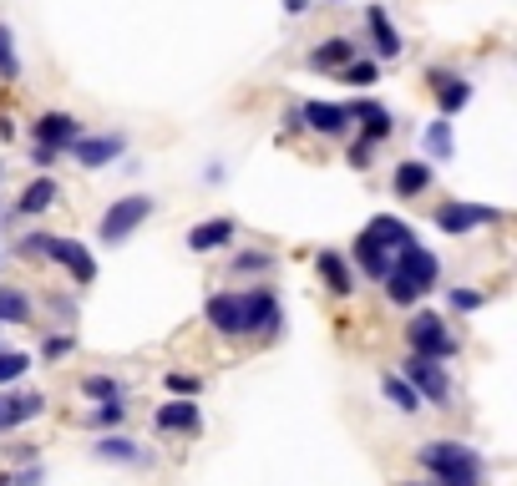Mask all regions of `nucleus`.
Masks as SVG:
<instances>
[{
	"label": "nucleus",
	"instance_id": "37",
	"mask_svg": "<svg viewBox=\"0 0 517 486\" xmlns=\"http://www.w3.org/2000/svg\"><path fill=\"white\" fill-rule=\"evenodd\" d=\"M122 416H127V405L112 400V405H102V411H97V426H122Z\"/></svg>",
	"mask_w": 517,
	"mask_h": 486
},
{
	"label": "nucleus",
	"instance_id": "39",
	"mask_svg": "<svg viewBox=\"0 0 517 486\" xmlns=\"http://www.w3.org/2000/svg\"><path fill=\"white\" fill-rule=\"evenodd\" d=\"M350 162H355V168H371V142H355V147H350Z\"/></svg>",
	"mask_w": 517,
	"mask_h": 486
},
{
	"label": "nucleus",
	"instance_id": "4",
	"mask_svg": "<svg viewBox=\"0 0 517 486\" xmlns=\"http://www.w3.org/2000/svg\"><path fill=\"white\" fill-rule=\"evenodd\" d=\"M406 345H411V355H421V360H447V355H457L452 330H447L436 314H416V319L406 324Z\"/></svg>",
	"mask_w": 517,
	"mask_h": 486
},
{
	"label": "nucleus",
	"instance_id": "14",
	"mask_svg": "<svg viewBox=\"0 0 517 486\" xmlns=\"http://www.w3.org/2000/svg\"><path fill=\"white\" fill-rule=\"evenodd\" d=\"M350 122L360 127L365 142H381V137H391V127H396V117H391L381 102H355V107H350Z\"/></svg>",
	"mask_w": 517,
	"mask_h": 486
},
{
	"label": "nucleus",
	"instance_id": "20",
	"mask_svg": "<svg viewBox=\"0 0 517 486\" xmlns=\"http://www.w3.org/2000/svg\"><path fill=\"white\" fill-rule=\"evenodd\" d=\"M355 264H360L365 274H371V279H386V274H391V254L381 249V243H376L371 233H360V238H355Z\"/></svg>",
	"mask_w": 517,
	"mask_h": 486
},
{
	"label": "nucleus",
	"instance_id": "32",
	"mask_svg": "<svg viewBox=\"0 0 517 486\" xmlns=\"http://www.w3.org/2000/svg\"><path fill=\"white\" fill-rule=\"evenodd\" d=\"M0 76H21V61H16V51H11V26H0Z\"/></svg>",
	"mask_w": 517,
	"mask_h": 486
},
{
	"label": "nucleus",
	"instance_id": "11",
	"mask_svg": "<svg viewBox=\"0 0 517 486\" xmlns=\"http://www.w3.org/2000/svg\"><path fill=\"white\" fill-rule=\"evenodd\" d=\"M497 218H502L497 208H477V203H441V208H436V228H441V233H467V228L497 223Z\"/></svg>",
	"mask_w": 517,
	"mask_h": 486
},
{
	"label": "nucleus",
	"instance_id": "18",
	"mask_svg": "<svg viewBox=\"0 0 517 486\" xmlns=\"http://www.w3.org/2000/svg\"><path fill=\"white\" fill-rule=\"evenodd\" d=\"M365 233H371L386 254H401L406 243H416V233H411L401 218H386V213H381V218H371V228H365Z\"/></svg>",
	"mask_w": 517,
	"mask_h": 486
},
{
	"label": "nucleus",
	"instance_id": "2",
	"mask_svg": "<svg viewBox=\"0 0 517 486\" xmlns=\"http://www.w3.org/2000/svg\"><path fill=\"white\" fill-rule=\"evenodd\" d=\"M21 254L31 259H51V264H61V269H71V279L77 284H92L97 279V259L82 249V243H71V238H51V233H31V238H21Z\"/></svg>",
	"mask_w": 517,
	"mask_h": 486
},
{
	"label": "nucleus",
	"instance_id": "33",
	"mask_svg": "<svg viewBox=\"0 0 517 486\" xmlns=\"http://www.w3.org/2000/svg\"><path fill=\"white\" fill-rule=\"evenodd\" d=\"M340 76L350 81V87H371V81H376V61H350V66H340Z\"/></svg>",
	"mask_w": 517,
	"mask_h": 486
},
{
	"label": "nucleus",
	"instance_id": "9",
	"mask_svg": "<svg viewBox=\"0 0 517 486\" xmlns=\"http://www.w3.org/2000/svg\"><path fill=\"white\" fill-rule=\"evenodd\" d=\"M239 314H244V335L249 330H279V299L274 289H254V294H239Z\"/></svg>",
	"mask_w": 517,
	"mask_h": 486
},
{
	"label": "nucleus",
	"instance_id": "29",
	"mask_svg": "<svg viewBox=\"0 0 517 486\" xmlns=\"http://www.w3.org/2000/svg\"><path fill=\"white\" fill-rule=\"evenodd\" d=\"M82 390H87L92 400H102V405H112V400H122V385H117L112 375H87V380H82Z\"/></svg>",
	"mask_w": 517,
	"mask_h": 486
},
{
	"label": "nucleus",
	"instance_id": "23",
	"mask_svg": "<svg viewBox=\"0 0 517 486\" xmlns=\"http://www.w3.org/2000/svg\"><path fill=\"white\" fill-rule=\"evenodd\" d=\"M365 26H371V36H376V51L391 61V56H401V36H396V26H391V16L381 11V6H371L365 11Z\"/></svg>",
	"mask_w": 517,
	"mask_h": 486
},
{
	"label": "nucleus",
	"instance_id": "41",
	"mask_svg": "<svg viewBox=\"0 0 517 486\" xmlns=\"http://www.w3.org/2000/svg\"><path fill=\"white\" fill-rule=\"evenodd\" d=\"M305 6H310V0H284V11H289V16H300Z\"/></svg>",
	"mask_w": 517,
	"mask_h": 486
},
{
	"label": "nucleus",
	"instance_id": "25",
	"mask_svg": "<svg viewBox=\"0 0 517 486\" xmlns=\"http://www.w3.org/2000/svg\"><path fill=\"white\" fill-rule=\"evenodd\" d=\"M56 198H61V188H56L51 178H36V183L21 193V203H16V208H21V213H46Z\"/></svg>",
	"mask_w": 517,
	"mask_h": 486
},
{
	"label": "nucleus",
	"instance_id": "38",
	"mask_svg": "<svg viewBox=\"0 0 517 486\" xmlns=\"http://www.w3.org/2000/svg\"><path fill=\"white\" fill-rule=\"evenodd\" d=\"M168 385H173L183 400H193V395H198V375H168Z\"/></svg>",
	"mask_w": 517,
	"mask_h": 486
},
{
	"label": "nucleus",
	"instance_id": "27",
	"mask_svg": "<svg viewBox=\"0 0 517 486\" xmlns=\"http://www.w3.org/2000/svg\"><path fill=\"white\" fill-rule=\"evenodd\" d=\"M97 456H102V461H132V466L147 461V456L137 451V441H127V436H102V441H97Z\"/></svg>",
	"mask_w": 517,
	"mask_h": 486
},
{
	"label": "nucleus",
	"instance_id": "6",
	"mask_svg": "<svg viewBox=\"0 0 517 486\" xmlns=\"http://www.w3.org/2000/svg\"><path fill=\"white\" fill-rule=\"evenodd\" d=\"M401 279H411L416 284V294H426V289H436V279H441V264H436V254H426L421 243H406V249L396 254V264H391Z\"/></svg>",
	"mask_w": 517,
	"mask_h": 486
},
{
	"label": "nucleus",
	"instance_id": "12",
	"mask_svg": "<svg viewBox=\"0 0 517 486\" xmlns=\"http://www.w3.org/2000/svg\"><path fill=\"white\" fill-rule=\"evenodd\" d=\"M46 411V395H36V390H21V395H6L0 400V431H16V426H26V421H36Z\"/></svg>",
	"mask_w": 517,
	"mask_h": 486
},
{
	"label": "nucleus",
	"instance_id": "40",
	"mask_svg": "<svg viewBox=\"0 0 517 486\" xmlns=\"http://www.w3.org/2000/svg\"><path fill=\"white\" fill-rule=\"evenodd\" d=\"M11 486H41V466H31V471H21V476H11Z\"/></svg>",
	"mask_w": 517,
	"mask_h": 486
},
{
	"label": "nucleus",
	"instance_id": "19",
	"mask_svg": "<svg viewBox=\"0 0 517 486\" xmlns=\"http://www.w3.org/2000/svg\"><path fill=\"white\" fill-rule=\"evenodd\" d=\"M350 61H355V41H350V36H330L325 46L310 51V66H315V71H340V66H350Z\"/></svg>",
	"mask_w": 517,
	"mask_h": 486
},
{
	"label": "nucleus",
	"instance_id": "42",
	"mask_svg": "<svg viewBox=\"0 0 517 486\" xmlns=\"http://www.w3.org/2000/svg\"><path fill=\"white\" fill-rule=\"evenodd\" d=\"M411 486H421V481H411Z\"/></svg>",
	"mask_w": 517,
	"mask_h": 486
},
{
	"label": "nucleus",
	"instance_id": "16",
	"mask_svg": "<svg viewBox=\"0 0 517 486\" xmlns=\"http://www.w3.org/2000/svg\"><path fill=\"white\" fill-rule=\"evenodd\" d=\"M208 324L218 335H244V314H239V294H213L208 299Z\"/></svg>",
	"mask_w": 517,
	"mask_h": 486
},
{
	"label": "nucleus",
	"instance_id": "10",
	"mask_svg": "<svg viewBox=\"0 0 517 486\" xmlns=\"http://www.w3.org/2000/svg\"><path fill=\"white\" fill-rule=\"evenodd\" d=\"M294 122H305L310 132L320 137H340L350 127V107H335V102H305L300 112H294Z\"/></svg>",
	"mask_w": 517,
	"mask_h": 486
},
{
	"label": "nucleus",
	"instance_id": "28",
	"mask_svg": "<svg viewBox=\"0 0 517 486\" xmlns=\"http://www.w3.org/2000/svg\"><path fill=\"white\" fill-rule=\"evenodd\" d=\"M426 152H431L436 162L452 157V127H447V122H431V127H426Z\"/></svg>",
	"mask_w": 517,
	"mask_h": 486
},
{
	"label": "nucleus",
	"instance_id": "15",
	"mask_svg": "<svg viewBox=\"0 0 517 486\" xmlns=\"http://www.w3.org/2000/svg\"><path fill=\"white\" fill-rule=\"evenodd\" d=\"M431 92H436L441 112H462V107L472 102V81H462V76H452V71H431Z\"/></svg>",
	"mask_w": 517,
	"mask_h": 486
},
{
	"label": "nucleus",
	"instance_id": "36",
	"mask_svg": "<svg viewBox=\"0 0 517 486\" xmlns=\"http://www.w3.org/2000/svg\"><path fill=\"white\" fill-rule=\"evenodd\" d=\"M482 304H487V294H477V289H452V309L467 314V309H482Z\"/></svg>",
	"mask_w": 517,
	"mask_h": 486
},
{
	"label": "nucleus",
	"instance_id": "5",
	"mask_svg": "<svg viewBox=\"0 0 517 486\" xmlns=\"http://www.w3.org/2000/svg\"><path fill=\"white\" fill-rule=\"evenodd\" d=\"M401 380L421 395V405H447V400H452V380H447V370H441V360H421V355H411Z\"/></svg>",
	"mask_w": 517,
	"mask_h": 486
},
{
	"label": "nucleus",
	"instance_id": "30",
	"mask_svg": "<svg viewBox=\"0 0 517 486\" xmlns=\"http://www.w3.org/2000/svg\"><path fill=\"white\" fill-rule=\"evenodd\" d=\"M26 370H31V355H21V350H0V385L21 380Z\"/></svg>",
	"mask_w": 517,
	"mask_h": 486
},
{
	"label": "nucleus",
	"instance_id": "3",
	"mask_svg": "<svg viewBox=\"0 0 517 486\" xmlns=\"http://www.w3.org/2000/svg\"><path fill=\"white\" fill-rule=\"evenodd\" d=\"M153 198H147V193H132V198H122V203H112L107 213H102V223H97V238L102 243H127L147 218H153Z\"/></svg>",
	"mask_w": 517,
	"mask_h": 486
},
{
	"label": "nucleus",
	"instance_id": "24",
	"mask_svg": "<svg viewBox=\"0 0 517 486\" xmlns=\"http://www.w3.org/2000/svg\"><path fill=\"white\" fill-rule=\"evenodd\" d=\"M381 390H386V400L396 405L401 416H416V411H421V395H416L401 375H381Z\"/></svg>",
	"mask_w": 517,
	"mask_h": 486
},
{
	"label": "nucleus",
	"instance_id": "1",
	"mask_svg": "<svg viewBox=\"0 0 517 486\" xmlns=\"http://www.w3.org/2000/svg\"><path fill=\"white\" fill-rule=\"evenodd\" d=\"M421 466L436 476V486H487L482 456L462 441H426L421 446Z\"/></svg>",
	"mask_w": 517,
	"mask_h": 486
},
{
	"label": "nucleus",
	"instance_id": "17",
	"mask_svg": "<svg viewBox=\"0 0 517 486\" xmlns=\"http://www.w3.org/2000/svg\"><path fill=\"white\" fill-rule=\"evenodd\" d=\"M203 426V416H198V405L193 400H168V405H158V431H198Z\"/></svg>",
	"mask_w": 517,
	"mask_h": 486
},
{
	"label": "nucleus",
	"instance_id": "26",
	"mask_svg": "<svg viewBox=\"0 0 517 486\" xmlns=\"http://www.w3.org/2000/svg\"><path fill=\"white\" fill-rule=\"evenodd\" d=\"M31 319V299L11 284H0V324H26Z\"/></svg>",
	"mask_w": 517,
	"mask_h": 486
},
{
	"label": "nucleus",
	"instance_id": "34",
	"mask_svg": "<svg viewBox=\"0 0 517 486\" xmlns=\"http://www.w3.org/2000/svg\"><path fill=\"white\" fill-rule=\"evenodd\" d=\"M234 269L239 274H264V269H274V254H239Z\"/></svg>",
	"mask_w": 517,
	"mask_h": 486
},
{
	"label": "nucleus",
	"instance_id": "35",
	"mask_svg": "<svg viewBox=\"0 0 517 486\" xmlns=\"http://www.w3.org/2000/svg\"><path fill=\"white\" fill-rule=\"evenodd\" d=\"M71 350H77V340H71V335H56V340H46V345H41V355H46V360H66Z\"/></svg>",
	"mask_w": 517,
	"mask_h": 486
},
{
	"label": "nucleus",
	"instance_id": "22",
	"mask_svg": "<svg viewBox=\"0 0 517 486\" xmlns=\"http://www.w3.org/2000/svg\"><path fill=\"white\" fill-rule=\"evenodd\" d=\"M315 264H320V274H325L330 294H350V289H355V274H350V264H345L335 249H320V254H315Z\"/></svg>",
	"mask_w": 517,
	"mask_h": 486
},
{
	"label": "nucleus",
	"instance_id": "21",
	"mask_svg": "<svg viewBox=\"0 0 517 486\" xmlns=\"http://www.w3.org/2000/svg\"><path fill=\"white\" fill-rule=\"evenodd\" d=\"M391 188H396L401 198H416V193H426V188H431V162H396V178H391Z\"/></svg>",
	"mask_w": 517,
	"mask_h": 486
},
{
	"label": "nucleus",
	"instance_id": "7",
	"mask_svg": "<svg viewBox=\"0 0 517 486\" xmlns=\"http://www.w3.org/2000/svg\"><path fill=\"white\" fill-rule=\"evenodd\" d=\"M71 157L82 162V168H107V162H117L122 152H127V137L122 132H102V137H77L66 147Z\"/></svg>",
	"mask_w": 517,
	"mask_h": 486
},
{
	"label": "nucleus",
	"instance_id": "8",
	"mask_svg": "<svg viewBox=\"0 0 517 486\" xmlns=\"http://www.w3.org/2000/svg\"><path fill=\"white\" fill-rule=\"evenodd\" d=\"M31 132H36V142H41L46 152H66L71 142L82 137V122L71 117V112H46L41 122H31Z\"/></svg>",
	"mask_w": 517,
	"mask_h": 486
},
{
	"label": "nucleus",
	"instance_id": "13",
	"mask_svg": "<svg viewBox=\"0 0 517 486\" xmlns=\"http://www.w3.org/2000/svg\"><path fill=\"white\" fill-rule=\"evenodd\" d=\"M234 233H239L234 218H208V223L188 228V249L193 254H213V249H224V243H234Z\"/></svg>",
	"mask_w": 517,
	"mask_h": 486
},
{
	"label": "nucleus",
	"instance_id": "31",
	"mask_svg": "<svg viewBox=\"0 0 517 486\" xmlns=\"http://www.w3.org/2000/svg\"><path fill=\"white\" fill-rule=\"evenodd\" d=\"M386 294H391V304H416V299H421V294H416V284H411V279H401L396 269L386 274Z\"/></svg>",
	"mask_w": 517,
	"mask_h": 486
}]
</instances>
